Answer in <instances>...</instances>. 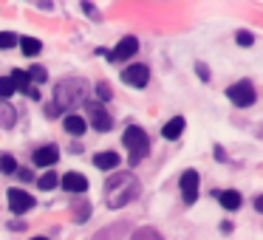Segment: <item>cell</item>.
<instances>
[{
    "mask_svg": "<svg viewBox=\"0 0 263 240\" xmlns=\"http://www.w3.org/2000/svg\"><path fill=\"white\" fill-rule=\"evenodd\" d=\"M57 158H60V150L54 147V144H48V147H40V150L34 153V164H37V167H51Z\"/></svg>",
    "mask_w": 263,
    "mask_h": 240,
    "instance_id": "cell-11",
    "label": "cell"
},
{
    "mask_svg": "<svg viewBox=\"0 0 263 240\" xmlns=\"http://www.w3.org/2000/svg\"><path fill=\"white\" fill-rule=\"evenodd\" d=\"M139 195V181L130 172H116L105 181V201H108L110 209H119V206L130 204Z\"/></svg>",
    "mask_w": 263,
    "mask_h": 240,
    "instance_id": "cell-1",
    "label": "cell"
},
{
    "mask_svg": "<svg viewBox=\"0 0 263 240\" xmlns=\"http://www.w3.org/2000/svg\"><path fill=\"white\" fill-rule=\"evenodd\" d=\"M136 51H139V40H136V37H125V40H122L119 46L114 48V54H110V57L119 59V63H125V59L133 57Z\"/></svg>",
    "mask_w": 263,
    "mask_h": 240,
    "instance_id": "cell-9",
    "label": "cell"
},
{
    "mask_svg": "<svg viewBox=\"0 0 263 240\" xmlns=\"http://www.w3.org/2000/svg\"><path fill=\"white\" fill-rule=\"evenodd\" d=\"M235 40H238V46H243V48H249L252 43H255V37L249 34V31H238V34H235Z\"/></svg>",
    "mask_w": 263,
    "mask_h": 240,
    "instance_id": "cell-26",
    "label": "cell"
},
{
    "mask_svg": "<svg viewBox=\"0 0 263 240\" xmlns=\"http://www.w3.org/2000/svg\"><path fill=\"white\" fill-rule=\"evenodd\" d=\"M195 68H198V74H201V79H210V74H206V65H195Z\"/></svg>",
    "mask_w": 263,
    "mask_h": 240,
    "instance_id": "cell-30",
    "label": "cell"
},
{
    "mask_svg": "<svg viewBox=\"0 0 263 240\" xmlns=\"http://www.w3.org/2000/svg\"><path fill=\"white\" fill-rule=\"evenodd\" d=\"M227 96L232 99L238 108H249V105H255L257 93H255V85H252V82L240 79V82H235V85L227 88Z\"/></svg>",
    "mask_w": 263,
    "mask_h": 240,
    "instance_id": "cell-4",
    "label": "cell"
},
{
    "mask_svg": "<svg viewBox=\"0 0 263 240\" xmlns=\"http://www.w3.org/2000/svg\"><path fill=\"white\" fill-rule=\"evenodd\" d=\"M0 170L6 172V175H12V172L17 170V161H14V155H0Z\"/></svg>",
    "mask_w": 263,
    "mask_h": 240,
    "instance_id": "cell-24",
    "label": "cell"
},
{
    "mask_svg": "<svg viewBox=\"0 0 263 240\" xmlns=\"http://www.w3.org/2000/svg\"><path fill=\"white\" fill-rule=\"evenodd\" d=\"M127 234V223H114L108 232H99L93 240H122Z\"/></svg>",
    "mask_w": 263,
    "mask_h": 240,
    "instance_id": "cell-16",
    "label": "cell"
},
{
    "mask_svg": "<svg viewBox=\"0 0 263 240\" xmlns=\"http://www.w3.org/2000/svg\"><path fill=\"white\" fill-rule=\"evenodd\" d=\"M147 79H150L147 65H127V68L122 71V82H127V85H133V88H144Z\"/></svg>",
    "mask_w": 263,
    "mask_h": 240,
    "instance_id": "cell-5",
    "label": "cell"
},
{
    "mask_svg": "<svg viewBox=\"0 0 263 240\" xmlns=\"http://www.w3.org/2000/svg\"><path fill=\"white\" fill-rule=\"evenodd\" d=\"M9 206H12L14 215H23V212H29L31 206H34V198H31L29 192H23V189H9Z\"/></svg>",
    "mask_w": 263,
    "mask_h": 240,
    "instance_id": "cell-6",
    "label": "cell"
},
{
    "mask_svg": "<svg viewBox=\"0 0 263 240\" xmlns=\"http://www.w3.org/2000/svg\"><path fill=\"white\" fill-rule=\"evenodd\" d=\"M17 46V37L12 31H0V51H9V48Z\"/></svg>",
    "mask_w": 263,
    "mask_h": 240,
    "instance_id": "cell-23",
    "label": "cell"
},
{
    "mask_svg": "<svg viewBox=\"0 0 263 240\" xmlns=\"http://www.w3.org/2000/svg\"><path fill=\"white\" fill-rule=\"evenodd\" d=\"M63 127L71 133V136H82V133L88 130V122L82 119V116H65V122H63Z\"/></svg>",
    "mask_w": 263,
    "mask_h": 240,
    "instance_id": "cell-13",
    "label": "cell"
},
{
    "mask_svg": "<svg viewBox=\"0 0 263 240\" xmlns=\"http://www.w3.org/2000/svg\"><path fill=\"white\" fill-rule=\"evenodd\" d=\"M91 125L97 127L99 133H108L110 127H114V119L108 116V110H102V108H91Z\"/></svg>",
    "mask_w": 263,
    "mask_h": 240,
    "instance_id": "cell-10",
    "label": "cell"
},
{
    "mask_svg": "<svg viewBox=\"0 0 263 240\" xmlns=\"http://www.w3.org/2000/svg\"><path fill=\"white\" fill-rule=\"evenodd\" d=\"M26 76H29V82H31V85H40V82H46V68H40V65H34V68H29V71H26Z\"/></svg>",
    "mask_w": 263,
    "mask_h": 240,
    "instance_id": "cell-20",
    "label": "cell"
},
{
    "mask_svg": "<svg viewBox=\"0 0 263 240\" xmlns=\"http://www.w3.org/2000/svg\"><path fill=\"white\" fill-rule=\"evenodd\" d=\"M181 195L184 204H195V198H198V172L195 170L181 172Z\"/></svg>",
    "mask_w": 263,
    "mask_h": 240,
    "instance_id": "cell-7",
    "label": "cell"
},
{
    "mask_svg": "<svg viewBox=\"0 0 263 240\" xmlns=\"http://www.w3.org/2000/svg\"><path fill=\"white\" fill-rule=\"evenodd\" d=\"M119 155L116 153H97V158H93V164L99 167V170H116L119 167Z\"/></svg>",
    "mask_w": 263,
    "mask_h": 240,
    "instance_id": "cell-15",
    "label": "cell"
},
{
    "mask_svg": "<svg viewBox=\"0 0 263 240\" xmlns=\"http://www.w3.org/2000/svg\"><path fill=\"white\" fill-rule=\"evenodd\" d=\"M26 96H29V99H40V91H37V88H34V85H31V88H29V91H26Z\"/></svg>",
    "mask_w": 263,
    "mask_h": 240,
    "instance_id": "cell-29",
    "label": "cell"
},
{
    "mask_svg": "<svg viewBox=\"0 0 263 240\" xmlns=\"http://www.w3.org/2000/svg\"><path fill=\"white\" fill-rule=\"evenodd\" d=\"M14 119H17V116H14V108L0 99V127H12Z\"/></svg>",
    "mask_w": 263,
    "mask_h": 240,
    "instance_id": "cell-18",
    "label": "cell"
},
{
    "mask_svg": "<svg viewBox=\"0 0 263 240\" xmlns=\"http://www.w3.org/2000/svg\"><path fill=\"white\" fill-rule=\"evenodd\" d=\"M122 142H125L127 153H130V164H139V161L147 155V150H150V138H147V133H144L139 125H130V127H127Z\"/></svg>",
    "mask_w": 263,
    "mask_h": 240,
    "instance_id": "cell-3",
    "label": "cell"
},
{
    "mask_svg": "<svg viewBox=\"0 0 263 240\" xmlns=\"http://www.w3.org/2000/svg\"><path fill=\"white\" fill-rule=\"evenodd\" d=\"M130 240H161V234L156 232V229L144 226V229H139V232H133V237H130Z\"/></svg>",
    "mask_w": 263,
    "mask_h": 240,
    "instance_id": "cell-21",
    "label": "cell"
},
{
    "mask_svg": "<svg viewBox=\"0 0 263 240\" xmlns=\"http://www.w3.org/2000/svg\"><path fill=\"white\" fill-rule=\"evenodd\" d=\"M17 43H20V51H23L26 57H37L40 48H43V43L34 40V37H17Z\"/></svg>",
    "mask_w": 263,
    "mask_h": 240,
    "instance_id": "cell-17",
    "label": "cell"
},
{
    "mask_svg": "<svg viewBox=\"0 0 263 240\" xmlns=\"http://www.w3.org/2000/svg\"><path fill=\"white\" fill-rule=\"evenodd\" d=\"M12 229H14V232H23L26 223H23V221H12Z\"/></svg>",
    "mask_w": 263,
    "mask_h": 240,
    "instance_id": "cell-31",
    "label": "cell"
},
{
    "mask_svg": "<svg viewBox=\"0 0 263 240\" xmlns=\"http://www.w3.org/2000/svg\"><path fill=\"white\" fill-rule=\"evenodd\" d=\"M181 133H184V119H181V116H176V119H170V122L164 125L161 136H164V138H170V142H176V138L181 136Z\"/></svg>",
    "mask_w": 263,
    "mask_h": 240,
    "instance_id": "cell-14",
    "label": "cell"
},
{
    "mask_svg": "<svg viewBox=\"0 0 263 240\" xmlns=\"http://www.w3.org/2000/svg\"><path fill=\"white\" fill-rule=\"evenodd\" d=\"M218 195V204L223 206V209H238L240 204H243V201H240V192H235V189H223V192H215Z\"/></svg>",
    "mask_w": 263,
    "mask_h": 240,
    "instance_id": "cell-12",
    "label": "cell"
},
{
    "mask_svg": "<svg viewBox=\"0 0 263 240\" xmlns=\"http://www.w3.org/2000/svg\"><path fill=\"white\" fill-rule=\"evenodd\" d=\"M60 187H63L65 192H85V189H88V178L80 175V172H65L63 181H60Z\"/></svg>",
    "mask_w": 263,
    "mask_h": 240,
    "instance_id": "cell-8",
    "label": "cell"
},
{
    "mask_svg": "<svg viewBox=\"0 0 263 240\" xmlns=\"http://www.w3.org/2000/svg\"><path fill=\"white\" fill-rule=\"evenodd\" d=\"M97 96L102 99V102H108V99H110V85H108V82H99V85H97Z\"/></svg>",
    "mask_w": 263,
    "mask_h": 240,
    "instance_id": "cell-27",
    "label": "cell"
},
{
    "mask_svg": "<svg viewBox=\"0 0 263 240\" xmlns=\"http://www.w3.org/2000/svg\"><path fill=\"white\" fill-rule=\"evenodd\" d=\"M85 96H88V82L80 79V76H68L54 91V110H74L85 102Z\"/></svg>",
    "mask_w": 263,
    "mask_h": 240,
    "instance_id": "cell-2",
    "label": "cell"
},
{
    "mask_svg": "<svg viewBox=\"0 0 263 240\" xmlns=\"http://www.w3.org/2000/svg\"><path fill=\"white\" fill-rule=\"evenodd\" d=\"M12 93H14V85H12V79H9V76H0V99L6 102V99L12 96Z\"/></svg>",
    "mask_w": 263,
    "mask_h": 240,
    "instance_id": "cell-25",
    "label": "cell"
},
{
    "mask_svg": "<svg viewBox=\"0 0 263 240\" xmlns=\"http://www.w3.org/2000/svg\"><path fill=\"white\" fill-rule=\"evenodd\" d=\"M88 215H91V206H85V204H82V206H77V212H74V217H77V221H85Z\"/></svg>",
    "mask_w": 263,
    "mask_h": 240,
    "instance_id": "cell-28",
    "label": "cell"
},
{
    "mask_svg": "<svg viewBox=\"0 0 263 240\" xmlns=\"http://www.w3.org/2000/svg\"><path fill=\"white\" fill-rule=\"evenodd\" d=\"M9 79H12V85H14V91H29L31 88V82H29V76H26V71H14L12 76H9Z\"/></svg>",
    "mask_w": 263,
    "mask_h": 240,
    "instance_id": "cell-19",
    "label": "cell"
},
{
    "mask_svg": "<svg viewBox=\"0 0 263 240\" xmlns=\"http://www.w3.org/2000/svg\"><path fill=\"white\" fill-rule=\"evenodd\" d=\"M31 240H48V237H31Z\"/></svg>",
    "mask_w": 263,
    "mask_h": 240,
    "instance_id": "cell-32",
    "label": "cell"
},
{
    "mask_svg": "<svg viewBox=\"0 0 263 240\" xmlns=\"http://www.w3.org/2000/svg\"><path fill=\"white\" fill-rule=\"evenodd\" d=\"M57 184H60V178L54 175V172H46V175L37 178V187H40V189H54Z\"/></svg>",
    "mask_w": 263,
    "mask_h": 240,
    "instance_id": "cell-22",
    "label": "cell"
}]
</instances>
